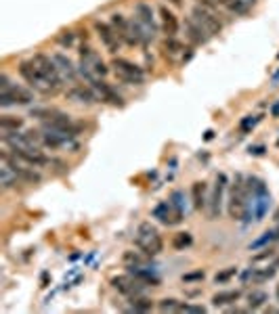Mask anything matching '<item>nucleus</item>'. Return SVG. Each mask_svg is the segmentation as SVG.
I'll return each mask as SVG.
<instances>
[{
    "label": "nucleus",
    "mask_w": 279,
    "mask_h": 314,
    "mask_svg": "<svg viewBox=\"0 0 279 314\" xmlns=\"http://www.w3.org/2000/svg\"><path fill=\"white\" fill-rule=\"evenodd\" d=\"M135 245L139 247V251H141L143 256L153 258V256H159L164 251V239L151 222H141L137 228Z\"/></svg>",
    "instance_id": "nucleus-1"
},
{
    "label": "nucleus",
    "mask_w": 279,
    "mask_h": 314,
    "mask_svg": "<svg viewBox=\"0 0 279 314\" xmlns=\"http://www.w3.org/2000/svg\"><path fill=\"white\" fill-rule=\"evenodd\" d=\"M34 101V94L25 90L19 84H13L6 74L0 75V107L9 109L13 105H30Z\"/></svg>",
    "instance_id": "nucleus-2"
},
{
    "label": "nucleus",
    "mask_w": 279,
    "mask_h": 314,
    "mask_svg": "<svg viewBox=\"0 0 279 314\" xmlns=\"http://www.w3.org/2000/svg\"><path fill=\"white\" fill-rule=\"evenodd\" d=\"M30 61L34 63V67H36L38 72H40V75H42V78H44L48 84H51V86H53L55 90H61V88H63L65 78L61 75L59 67H57V63H55V59H53V55L36 53Z\"/></svg>",
    "instance_id": "nucleus-3"
},
{
    "label": "nucleus",
    "mask_w": 279,
    "mask_h": 314,
    "mask_svg": "<svg viewBox=\"0 0 279 314\" xmlns=\"http://www.w3.org/2000/svg\"><path fill=\"white\" fill-rule=\"evenodd\" d=\"M17 72H19V75H21V80L27 84L30 88H34L36 92H40V94H55L57 90H55L51 84H48L42 75H40V72L36 67H34V63L30 61V59H25V61H19L17 63Z\"/></svg>",
    "instance_id": "nucleus-4"
},
{
    "label": "nucleus",
    "mask_w": 279,
    "mask_h": 314,
    "mask_svg": "<svg viewBox=\"0 0 279 314\" xmlns=\"http://www.w3.org/2000/svg\"><path fill=\"white\" fill-rule=\"evenodd\" d=\"M111 67H114V74L118 80L126 82V84H132V86H141L145 82V72L143 67L135 65L132 61L124 59V57H114L111 61Z\"/></svg>",
    "instance_id": "nucleus-5"
},
{
    "label": "nucleus",
    "mask_w": 279,
    "mask_h": 314,
    "mask_svg": "<svg viewBox=\"0 0 279 314\" xmlns=\"http://www.w3.org/2000/svg\"><path fill=\"white\" fill-rule=\"evenodd\" d=\"M243 212H246V183L241 174H237L229 191V216L233 220H241Z\"/></svg>",
    "instance_id": "nucleus-6"
},
{
    "label": "nucleus",
    "mask_w": 279,
    "mask_h": 314,
    "mask_svg": "<svg viewBox=\"0 0 279 314\" xmlns=\"http://www.w3.org/2000/svg\"><path fill=\"white\" fill-rule=\"evenodd\" d=\"M191 17L198 21L210 36H219V34L222 32V21H220L219 15H216V11H210V9H204V6L195 4L191 9Z\"/></svg>",
    "instance_id": "nucleus-7"
},
{
    "label": "nucleus",
    "mask_w": 279,
    "mask_h": 314,
    "mask_svg": "<svg viewBox=\"0 0 279 314\" xmlns=\"http://www.w3.org/2000/svg\"><path fill=\"white\" fill-rule=\"evenodd\" d=\"M95 30H97V34H99V40L103 42V46H105L114 57H118V51L122 48L124 42H122L120 36H118V32L111 27V23H105V21H95Z\"/></svg>",
    "instance_id": "nucleus-8"
},
{
    "label": "nucleus",
    "mask_w": 279,
    "mask_h": 314,
    "mask_svg": "<svg viewBox=\"0 0 279 314\" xmlns=\"http://www.w3.org/2000/svg\"><path fill=\"white\" fill-rule=\"evenodd\" d=\"M135 19L141 23L145 30H147L149 38L153 40L158 34V23H156V15H153V6L149 2H145V0H139L135 4Z\"/></svg>",
    "instance_id": "nucleus-9"
},
{
    "label": "nucleus",
    "mask_w": 279,
    "mask_h": 314,
    "mask_svg": "<svg viewBox=\"0 0 279 314\" xmlns=\"http://www.w3.org/2000/svg\"><path fill=\"white\" fill-rule=\"evenodd\" d=\"M225 185H227V176L225 174H219V176H216V183H214V188H212V195H210V199H208V216H210V220L220 218Z\"/></svg>",
    "instance_id": "nucleus-10"
},
{
    "label": "nucleus",
    "mask_w": 279,
    "mask_h": 314,
    "mask_svg": "<svg viewBox=\"0 0 279 314\" xmlns=\"http://www.w3.org/2000/svg\"><path fill=\"white\" fill-rule=\"evenodd\" d=\"M111 285H114V289L118 293H122V296L135 297V296H141V289H143L145 283L137 281V278L132 277V275H120V277L111 278Z\"/></svg>",
    "instance_id": "nucleus-11"
},
{
    "label": "nucleus",
    "mask_w": 279,
    "mask_h": 314,
    "mask_svg": "<svg viewBox=\"0 0 279 314\" xmlns=\"http://www.w3.org/2000/svg\"><path fill=\"white\" fill-rule=\"evenodd\" d=\"M88 86L95 88V92L99 94L101 101H107V103L114 105V107H124V99L116 92L114 86H111V84H107L103 78H93V80L88 82Z\"/></svg>",
    "instance_id": "nucleus-12"
},
{
    "label": "nucleus",
    "mask_w": 279,
    "mask_h": 314,
    "mask_svg": "<svg viewBox=\"0 0 279 314\" xmlns=\"http://www.w3.org/2000/svg\"><path fill=\"white\" fill-rule=\"evenodd\" d=\"M40 134H42V147H46V149L55 151V149H63V147H76L74 145L76 136L63 134V132H59V130L42 128V130H40Z\"/></svg>",
    "instance_id": "nucleus-13"
},
{
    "label": "nucleus",
    "mask_w": 279,
    "mask_h": 314,
    "mask_svg": "<svg viewBox=\"0 0 279 314\" xmlns=\"http://www.w3.org/2000/svg\"><path fill=\"white\" fill-rule=\"evenodd\" d=\"M183 25H185V36H187V40H189L193 46H204V44H208V42H210L212 36L193 17H187L183 21Z\"/></svg>",
    "instance_id": "nucleus-14"
},
{
    "label": "nucleus",
    "mask_w": 279,
    "mask_h": 314,
    "mask_svg": "<svg viewBox=\"0 0 279 314\" xmlns=\"http://www.w3.org/2000/svg\"><path fill=\"white\" fill-rule=\"evenodd\" d=\"M65 96L76 101V103H82V105H93V103L99 101V94L95 92V88L84 86V84H74L72 88L65 90Z\"/></svg>",
    "instance_id": "nucleus-15"
},
{
    "label": "nucleus",
    "mask_w": 279,
    "mask_h": 314,
    "mask_svg": "<svg viewBox=\"0 0 279 314\" xmlns=\"http://www.w3.org/2000/svg\"><path fill=\"white\" fill-rule=\"evenodd\" d=\"M53 59H55V63H57V67H59L61 75L65 78V82H69V84H76V82H78L80 72H78V67H76V63L69 59L67 55H63V53H55Z\"/></svg>",
    "instance_id": "nucleus-16"
},
{
    "label": "nucleus",
    "mask_w": 279,
    "mask_h": 314,
    "mask_svg": "<svg viewBox=\"0 0 279 314\" xmlns=\"http://www.w3.org/2000/svg\"><path fill=\"white\" fill-rule=\"evenodd\" d=\"M159 19H162V30H164L166 36H168V38H177V34L180 30V21H179V17L174 15V13L166 4L159 6Z\"/></svg>",
    "instance_id": "nucleus-17"
},
{
    "label": "nucleus",
    "mask_w": 279,
    "mask_h": 314,
    "mask_svg": "<svg viewBox=\"0 0 279 314\" xmlns=\"http://www.w3.org/2000/svg\"><path fill=\"white\" fill-rule=\"evenodd\" d=\"M214 2H216V6H222V9L229 11L235 17L248 15L250 9H252V6H250L248 2H243V0H214Z\"/></svg>",
    "instance_id": "nucleus-18"
},
{
    "label": "nucleus",
    "mask_w": 279,
    "mask_h": 314,
    "mask_svg": "<svg viewBox=\"0 0 279 314\" xmlns=\"http://www.w3.org/2000/svg\"><path fill=\"white\" fill-rule=\"evenodd\" d=\"M191 197H193V207L195 209H204L206 205H208V186H206V183H193V186H191Z\"/></svg>",
    "instance_id": "nucleus-19"
},
{
    "label": "nucleus",
    "mask_w": 279,
    "mask_h": 314,
    "mask_svg": "<svg viewBox=\"0 0 279 314\" xmlns=\"http://www.w3.org/2000/svg\"><path fill=\"white\" fill-rule=\"evenodd\" d=\"M109 23H111V27L118 32V36L122 38V42L126 44V40H128V25H130V21L122 15V13H114L111 15V19H109Z\"/></svg>",
    "instance_id": "nucleus-20"
},
{
    "label": "nucleus",
    "mask_w": 279,
    "mask_h": 314,
    "mask_svg": "<svg viewBox=\"0 0 279 314\" xmlns=\"http://www.w3.org/2000/svg\"><path fill=\"white\" fill-rule=\"evenodd\" d=\"M0 185H2L4 191H11V188H17L19 185V178L17 174L11 170L6 164H2V167H0Z\"/></svg>",
    "instance_id": "nucleus-21"
},
{
    "label": "nucleus",
    "mask_w": 279,
    "mask_h": 314,
    "mask_svg": "<svg viewBox=\"0 0 279 314\" xmlns=\"http://www.w3.org/2000/svg\"><path fill=\"white\" fill-rule=\"evenodd\" d=\"M0 130L2 132H19V130H23V120L17 115L4 113L0 117Z\"/></svg>",
    "instance_id": "nucleus-22"
},
{
    "label": "nucleus",
    "mask_w": 279,
    "mask_h": 314,
    "mask_svg": "<svg viewBox=\"0 0 279 314\" xmlns=\"http://www.w3.org/2000/svg\"><path fill=\"white\" fill-rule=\"evenodd\" d=\"M239 297H241V291H237V289L220 291V293H216V296L212 297V304L214 306H229V304H235Z\"/></svg>",
    "instance_id": "nucleus-23"
},
{
    "label": "nucleus",
    "mask_w": 279,
    "mask_h": 314,
    "mask_svg": "<svg viewBox=\"0 0 279 314\" xmlns=\"http://www.w3.org/2000/svg\"><path fill=\"white\" fill-rule=\"evenodd\" d=\"M162 51H164V55L166 57H179L180 53H183V44L177 40V38H168L166 36V40L162 42Z\"/></svg>",
    "instance_id": "nucleus-24"
},
{
    "label": "nucleus",
    "mask_w": 279,
    "mask_h": 314,
    "mask_svg": "<svg viewBox=\"0 0 279 314\" xmlns=\"http://www.w3.org/2000/svg\"><path fill=\"white\" fill-rule=\"evenodd\" d=\"M269 302V296L264 291H260V289H256V291H252L248 296V306H250V310H258V308H262L264 304Z\"/></svg>",
    "instance_id": "nucleus-25"
},
{
    "label": "nucleus",
    "mask_w": 279,
    "mask_h": 314,
    "mask_svg": "<svg viewBox=\"0 0 279 314\" xmlns=\"http://www.w3.org/2000/svg\"><path fill=\"white\" fill-rule=\"evenodd\" d=\"M153 308V302L147 297H143V296H135V297H130V310H135V312H149Z\"/></svg>",
    "instance_id": "nucleus-26"
},
{
    "label": "nucleus",
    "mask_w": 279,
    "mask_h": 314,
    "mask_svg": "<svg viewBox=\"0 0 279 314\" xmlns=\"http://www.w3.org/2000/svg\"><path fill=\"white\" fill-rule=\"evenodd\" d=\"M191 243H193L191 233H179V235H174V239H172V247L174 249H185V247H189Z\"/></svg>",
    "instance_id": "nucleus-27"
},
{
    "label": "nucleus",
    "mask_w": 279,
    "mask_h": 314,
    "mask_svg": "<svg viewBox=\"0 0 279 314\" xmlns=\"http://www.w3.org/2000/svg\"><path fill=\"white\" fill-rule=\"evenodd\" d=\"M57 42H59V46H63V48H72V46H76V34L72 30H63L57 36Z\"/></svg>",
    "instance_id": "nucleus-28"
},
{
    "label": "nucleus",
    "mask_w": 279,
    "mask_h": 314,
    "mask_svg": "<svg viewBox=\"0 0 279 314\" xmlns=\"http://www.w3.org/2000/svg\"><path fill=\"white\" fill-rule=\"evenodd\" d=\"M275 275V268H264V270H258V268H252V283H262V281H269L271 277Z\"/></svg>",
    "instance_id": "nucleus-29"
},
{
    "label": "nucleus",
    "mask_w": 279,
    "mask_h": 314,
    "mask_svg": "<svg viewBox=\"0 0 279 314\" xmlns=\"http://www.w3.org/2000/svg\"><path fill=\"white\" fill-rule=\"evenodd\" d=\"M235 275H237V268H235V266H231V268H227V270L219 272V275L214 277V283H216V285H222V283L231 281V278H233Z\"/></svg>",
    "instance_id": "nucleus-30"
},
{
    "label": "nucleus",
    "mask_w": 279,
    "mask_h": 314,
    "mask_svg": "<svg viewBox=\"0 0 279 314\" xmlns=\"http://www.w3.org/2000/svg\"><path fill=\"white\" fill-rule=\"evenodd\" d=\"M159 310H162V312L179 310V302H177V299H162V302H159Z\"/></svg>",
    "instance_id": "nucleus-31"
},
{
    "label": "nucleus",
    "mask_w": 279,
    "mask_h": 314,
    "mask_svg": "<svg viewBox=\"0 0 279 314\" xmlns=\"http://www.w3.org/2000/svg\"><path fill=\"white\" fill-rule=\"evenodd\" d=\"M258 122V117H252V115H248V117H243V120L239 122V130L241 132H248L250 128H254V124Z\"/></svg>",
    "instance_id": "nucleus-32"
},
{
    "label": "nucleus",
    "mask_w": 279,
    "mask_h": 314,
    "mask_svg": "<svg viewBox=\"0 0 279 314\" xmlns=\"http://www.w3.org/2000/svg\"><path fill=\"white\" fill-rule=\"evenodd\" d=\"M204 278V270H195L189 275H183V283H193V281H201Z\"/></svg>",
    "instance_id": "nucleus-33"
},
{
    "label": "nucleus",
    "mask_w": 279,
    "mask_h": 314,
    "mask_svg": "<svg viewBox=\"0 0 279 314\" xmlns=\"http://www.w3.org/2000/svg\"><path fill=\"white\" fill-rule=\"evenodd\" d=\"M195 2H198L199 6H204V9H210V11H216V9H219L214 0H195Z\"/></svg>",
    "instance_id": "nucleus-34"
},
{
    "label": "nucleus",
    "mask_w": 279,
    "mask_h": 314,
    "mask_svg": "<svg viewBox=\"0 0 279 314\" xmlns=\"http://www.w3.org/2000/svg\"><path fill=\"white\" fill-rule=\"evenodd\" d=\"M271 256H273V251H271V249H264V254H258V256H254V258H252V262L267 260V258H271Z\"/></svg>",
    "instance_id": "nucleus-35"
},
{
    "label": "nucleus",
    "mask_w": 279,
    "mask_h": 314,
    "mask_svg": "<svg viewBox=\"0 0 279 314\" xmlns=\"http://www.w3.org/2000/svg\"><path fill=\"white\" fill-rule=\"evenodd\" d=\"M250 153H254V155H262V153H264V147H254V149L250 147Z\"/></svg>",
    "instance_id": "nucleus-36"
},
{
    "label": "nucleus",
    "mask_w": 279,
    "mask_h": 314,
    "mask_svg": "<svg viewBox=\"0 0 279 314\" xmlns=\"http://www.w3.org/2000/svg\"><path fill=\"white\" fill-rule=\"evenodd\" d=\"M271 115H273V117H279V101L273 105V107H271Z\"/></svg>",
    "instance_id": "nucleus-37"
},
{
    "label": "nucleus",
    "mask_w": 279,
    "mask_h": 314,
    "mask_svg": "<svg viewBox=\"0 0 279 314\" xmlns=\"http://www.w3.org/2000/svg\"><path fill=\"white\" fill-rule=\"evenodd\" d=\"M212 136H214V132H212V130H208V132H206V141H210Z\"/></svg>",
    "instance_id": "nucleus-38"
},
{
    "label": "nucleus",
    "mask_w": 279,
    "mask_h": 314,
    "mask_svg": "<svg viewBox=\"0 0 279 314\" xmlns=\"http://www.w3.org/2000/svg\"><path fill=\"white\" fill-rule=\"evenodd\" d=\"M170 2H172V4H177V6H180V4H183V0H170Z\"/></svg>",
    "instance_id": "nucleus-39"
},
{
    "label": "nucleus",
    "mask_w": 279,
    "mask_h": 314,
    "mask_svg": "<svg viewBox=\"0 0 279 314\" xmlns=\"http://www.w3.org/2000/svg\"><path fill=\"white\" fill-rule=\"evenodd\" d=\"M243 2H248L250 6H254V4H256V0H243Z\"/></svg>",
    "instance_id": "nucleus-40"
},
{
    "label": "nucleus",
    "mask_w": 279,
    "mask_h": 314,
    "mask_svg": "<svg viewBox=\"0 0 279 314\" xmlns=\"http://www.w3.org/2000/svg\"><path fill=\"white\" fill-rule=\"evenodd\" d=\"M277 299H279V285H277Z\"/></svg>",
    "instance_id": "nucleus-41"
}]
</instances>
